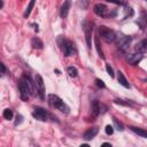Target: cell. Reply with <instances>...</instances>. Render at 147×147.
Wrapping results in <instances>:
<instances>
[{"label": "cell", "instance_id": "cell-6", "mask_svg": "<svg viewBox=\"0 0 147 147\" xmlns=\"http://www.w3.org/2000/svg\"><path fill=\"white\" fill-rule=\"evenodd\" d=\"M34 83H36V88H37V93L39 94L40 99L45 98V85H44V80L41 78L40 75H36L34 77Z\"/></svg>", "mask_w": 147, "mask_h": 147}, {"label": "cell", "instance_id": "cell-12", "mask_svg": "<svg viewBox=\"0 0 147 147\" xmlns=\"http://www.w3.org/2000/svg\"><path fill=\"white\" fill-rule=\"evenodd\" d=\"M99 132V129L98 127H90L87 129L85 132H84V138L86 140H91L92 138H94Z\"/></svg>", "mask_w": 147, "mask_h": 147}, {"label": "cell", "instance_id": "cell-21", "mask_svg": "<svg viewBox=\"0 0 147 147\" xmlns=\"http://www.w3.org/2000/svg\"><path fill=\"white\" fill-rule=\"evenodd\" d=\"M3 117L6 118V119H11L13 118V110H10L9 108H7V109H5L3 110Z\"/></svg>", "mask_w": 147, "mask_h": 147}, {"label": "cell", "instance_id": "cell-1", "mask_svg": "<svg viewBox=\"0 0 147 147\" xmlns=\"http://www.w3.org/2000/svg\"><path fill=\"white\" fill-rule=\"evenodd\" d=\"M18 91H20V95L22 98V100L26 101L30 98V94L34 91H37L36 88V83L32 82L31 77L26 74H24L20 80H18Z\"/></svg>", "mask_w": 147, "mask_h": 147}, {"label": "cell", "instance_id": "cell-13", "mask_svg": "<svg viewBox=\"0 0 147 147\" xmlns=\"http://www.w3.org/2000/svg\"><path fill=\"white\" fill-rule=\"evenodd\" d=\"M84 30H85V37H86L87 46L91 47V31H92V28H91L88 22H84Z\"/></svg>", "mask_w": 147, "mask_h": 147}, {"label": "cell", "instance_id": "cell-5", "mask_svg": "<svg viewBox=\"0 0 147 147\" xmlns=\"http://www.w3.org/2000/svg\"><path fill=\"white\" fill-rule=\"evenodd\" d=\"M93 11H94L95 15H98L100 17H109L111 15L109 8L103 3H96L93 8Z\"/></svg>", "mask_w": 147, "mask_h": 147}, {"label": "cell", "instance_id": "cell-15", "mask_svg": "<svg viewBox=\"0 0 147 147\" xmlns=\"http://www.w3.org/2000/svg\"><path fill=\"white\" fill-rule=\"evenodd\" d=\"M117 74H118V75H117V79H118V83H119L122 86H124V87L129 88V87H130V84L127 83V80H126V78H125L124 74H123L122 71H118Z\"/></svg>", "mask_w": 147, "mask_h": 147}, {"label": "cell", "instance_id": "cell-17", "mask_svg": "<svg viewBox=\"0 0 147 147\" xmlns=\"http://www.w3.org/2000/svg\"><path fill=\"white\" fill-rule=\"evenodd\" d=\"M31 45H32V47L33 48H38V49H40V48H42V41L39 39V38H37V37H34V38H32V40H31Z\"/></svg>", "mask_w": 147, "mask_h": 147}, {"label": "cell", "instance_id": "cell-14", "mask_svg": "<svg viewBox=\"0 0 147 147\" xmlns=\"http://www.w3.org/2000/svg\"><path fill=\"white\" fill-rule=\"evenodd\" d=\"M91 108H92V116L96 117L100 114V103L98 100H93L91 103Z\"/></svg>", "mask_w": 147, "mask_h": 147}, {"label": "cell", "instance_id": "cell-8", "mask_svg": "<svg viewBox=\"0 0 147 147\" xmlns=\"http://www.w3.org/2000/svg\"><path fill=\"white\" fill-rule=\"evenodd\" d=\"M62 47H63V53L65 56H70L75 52V45L70 40H63Z\"/></svg>", "mask_w": 147, "mask_h": 147}, {"label": "cell", "instance_id": "cell-9", "mask_svg": "<svg viewBox=\"0 0 147 147\" xmlns=\"http://www.w3.org/2000/svg\"><path fill=\"white\" fill-rule=\"evenodd\" d=\"M70 7H71V0H65L63 2V5L61 6V9H60V16L62 18H65L68 16Z\"/></svg>", "mask_w": 147, "mask_h": 147}, {"label": "cell", "instance_id": "cell-11", "mask_svg": "<svg viewBox=\"0 0 147 147\" xmlns=\"http://www.w3.org/2000/svg\"><path fill=\"white\" fill-rule=\"evenodd\" d=\"M141 59H142V55H141L140 53L129 54V55H127V57H126V60H127V62H129L130 64H137Z\"/></svg>", "mask_w": 147, "mask_h": 147}, {"label": "cell", "instance_id": "cell-29", "mask_svg": "<svg viewBox=\"0 0 147 147\" xmlns=\"http://www.w3.org/2000/svg\"><path fill=\"white\" fill-rule=\"evenodd\" d=\"M6 74V67H5V64L3 63H1V75L3 76Z\"/></svg>", "mask_w": 147, "mask_h": 147}, {"label": "cell", "instance_id": "cell-16", "mask_svg": "<svg viewBox=\"0 0 147 147\" xmlns=\"http://www.w3.org/2000/svg\"><path fill=\"white\" fill-rule=\"evenodd\" d=\"M130 129H131V131L134 132L136 134L141 136V137H144V138H147V130L141 129V127H137V126H131Z\"/></svg>", "mask_w": 147, "mask_h": 147}, {"label": "cell", "instance_id": "cell-7", "mask_svg": "<svg viewBox=\"0 0 147 147\" xmlns=\"http://www.w3.org/2000/svg\"><path fill=\"white\" fill-rule=\"evenodd\" d=\"M32 116L37 119H40V121H46L48 118V113L44 109V108H40V107H37L34 108L33 113H32Z\"/></svg>", "mask_w": 147, "mask_h": 147}, {"label": "cell", "instance_id": "cell-4", "mask_svg": "<svg viewBox=\"0 0 147 147\" xmlns=\"http://www.w3.org/2000/svg\"><path fill=\"white\" fill-rule=\"evenodd\" d=\"M115 41H116V45H117V47H118L119 49L126 51V49L129 48L130 44H131V37L121 34V36H117V37H116V40H115Z\"/></svg>", "mask_w": 147, "mask_h": 147}, {"label": "cell", "instance_id": "cell-24", "mask_svg": "<svg viewBox=\"0 0 147 147\" xmlns=\"http://www.w3.org/2000/svg\"><path fill=\"white\" fill-rule=\"evenodd\" d=\"M106 70H107L108 75H109L110 77H114V70H113V68L110 67V64H106Z\"/></svg>", "mask_w": 147, "mask_h": 147}, {"label": "cell", "instance_id": "cell-26", "mask_svg": "<svg viewBox=\"0 0 147 147\" xmlns=\"http://www.w3.org/2000/svg\"><path fill=\"white\" fill-rule=\"evenodd\" d=\"M106 133H107L108 136L113 134V133H114V127H113L111 125H107V126H106Z\"/></svg>", "mask_w": 147, "mask_h": 147}, {"label": "cell", "instance_id": "cell-20", "mask_svg": "<svg viewBox=\"0 0 147 147\" xmlns=\"http://www.w3.org/2000/svg\"><path fill=\"white\" fill-rule=\"evenodd\" d=\"M67 71H68V74H69V76L70 77H77V75H78V71H77V69L75 68V67H69L68 69H67Z\"/></svg>", "mask_w": 147, "mask_h": 147}, {"label": "cell", "instance_id": "cell-22", "mask_svg": "<svg viewBox=\"0 0 147 147\" xmlns=\"http://www.w3.org/2000/svg\"><path fill=\"white\" fill-rule=\"evenodd\" d=\"M113 121H114V124H115V126L117 127V130H119V131H123V130H124L123 124H122L121 122H118V119H116V118L114 117V118H113Z\"/></svg>", "mask_w": 147, "mask_h": 147}, {"label": "cell", "instance_id": "cell-27", "mask_svg": "<svg viewBox=\"0 0 147 147\" xmlns=\"http://www.w3.org/2000/svg\"><path fill=\"white\" fill-rule=\"evenodd\" d=\"M95 84H96V86H98V87H100V88H103V87H105L103 82H102L101 79H99V78H96V79H95Z\"/></svg>", "mask_w": 147, "mask_h": 147}, {"label": "cell", "instance_id": "cell-2", "mask_svg": "<svg viewBox=\"0 0 147 147\" xmlns=\"http://www.w3.org/2000/svg\"><path fill=\"white\" fill-rule=\"evenodd\" d=\"M47 101H48V103H49L51 107L56 108V109H59V110H61L62 113H65V114L69 113V107H68V106L64 103V101H63L61 98H59L57 95H55V94H49V95L47 96Z\"/></svg>", "mask_w": 147, "mask_h": 147}, {"label": "cell", "instance_id": "cell-25", "mask_svg": "<svg viewBox=\"0 0 147 147\" xmlns=\"http://www.w3.org/2000/svg\"><path fill=\"white\" fill-rule=\"evenodd\" d=\"M87 6H88V0H79V7L85 9L87 8Z\"/></svg>", "mask_w": 147, "mask_h": 147}, {"label": "cell", "instance_id": "cell-19", "mask_svg": "<svg viewBox=\"0 0 147 147\" xmlns=\"http://www.w3.org/2000/svg\"><path fill=\"white\" fill-rule=\"evenodd\" d=\"M34 2H36V0H30V2H29V5H28V7H26V9H25V13H24V17H28V16L31 14V11H32V8L34 7Z\"/></svg>", "mask_w": 147, "mask_h": 147}, {"label": "cell", "instance_id": "cell-10", "mask_svg": "<svg viewBox=\"0 0 147 147\" xmlns=\"http://www.w3.org/2000/svg\"><path fill=\"white\" fill-rule=\"evenodd\" d=\"M134 49L137 53H140V54L147 53V39H142L139 42H137L134 46Z\"/></svg>", "mask_w": 147, "mask_h": 147}, {"label": "cell", "instance_id": "cell-23", "mask_svg": "<svg viewBox=\"0 0 147 147\" xmlns=\"http://www.w3.org/2000/svg\"><path fill=\"white\" fill-rule=\"evenodd\" d=\"M110 3H115V5H118V6H124L125 5V1L124 0H106Z\"/></svg>", "mask_w": 147, "mask_h": 147}, {"label": "cell", "instance_id": "cell-30", "mask_svg": "<svg viewBox=\"0 0 147 147\" xmlns=\"http://www.w3.org/2000/svg\"><path fill=\"white\" fill-rule=\"evenodd\" d=\"M16 119H17V121L15 122V125H17V124H20V123L22 122V116H18V115H17V117H16Z\"/></svg>", "mask_w": 147, "mask_h": 147}, {"label": "cell", "instance_id": "cell-28", "mask_svg": "<svg viewBox=\"0 0 147 147\" xmlns=\"http://www.w3.org/2000/svg\"><path fill=\"white\" fill-rule=\"evenodd\" d=\"M115 102L116 103H121V105H123V106H127L129 103H126V102H123V100H119V99H115Z\"/></svg>", "mask_w": 147, "mask_h": 147}, {"label": "cell", "instance_id": "cell-3", "mask_svg": "<svg viewBox=\"0 0 147 147\" xmlns=\"http://www.w3.org/2000/svg\"><path fill=\"white\" fill-rule=\"evenodd\" d=\"M99 33L102 37V39L106 40L107 42H114L116 40V37H117L116 33L111 29H109V28H107L105 25L99 26Z\"/></svg>", "mask_w": 147, "mask_h": 147}, {"label": "cell", "instance_id": "cell-18", "mask_svg": "<svg viewBox=\"0 0 147 147\" xmlns=\"http://www.w3.org/2000/svg\"><path fill=\"white\" fill-rule=\"evenodd\" d=\"M94 42H95V48H96V52H98L99 56L103 59L105 55H103V52H102V49H101V45H100V41H99V37H94Z\"/></svg>", "mask_w": 147, "mask_h": 147}]
</instances>
